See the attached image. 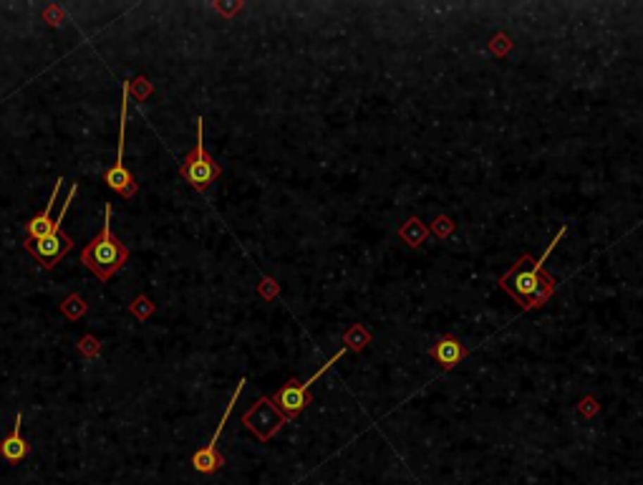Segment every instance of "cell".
Listing matches in <instances>:
<instances>
[{"mask_svg":"<svg viewBox=\"0 0 643 485\" xmlns=\"http://www.w3.org/2000/svg\"><path fill=\"white\" fill-rule=\"evenodd\" d=\"M20 424H23V415L15 412V424H13V432L8 437H3V443H0V455H3L8 462L25 460V458H28V453H30L28 443H25L23 435H20Z\"/></svg>","mask_w":643,"mask_h":485,"instance_id":"obj_10","label":"cell"},{"mask_svg":"<svg viewBox=\"0 0 643 485\" xmlns=\"http://www.w3.org/2000/svg\"><path fill=\"white\" fill-rule=\"evenodd\" d=\"M343 354H346V349H341V352L333 354V359H328V362H325L323 367H320V369L316 372L311 379H308V382L301 384L298 379H290V382L285 384L280 392H275V397H273V402H275L277 410H280V412H283L288 419L298 417V415H301L303 410H306V405H308V389H311V384L316 382V379H318V376L323 374L328 367H333V364H336L338 359L343 357Z\"/></svg>","mask_w":643,"mask_h":485,"instance_id":"obj_7","label":"cell"},{"mask_svg":"<svg viewBox=\"0 0 643 485\" xmlns=\"http://www.w3.org/2000/svg\"><path fill=\"white\" fill-rule=\"evenodd\" d=\"M563 235H566V228H560L555 240L547 245V250L537 258V261H532L530 255H523L520 263H515V268L499 278V286H502L512 298H517V301L523 303V309L542 306V303L550 298V293L555 291V281L545 273V261L550 258V253L555 250V245H558Z\"/></svg>","mask_w":643,"mask_h":485,"instance_id":"obj_1","label":"cell"},{"mask_svg":"<svg viewBox=\"0 0 643 485\" xmlns=\"http://www.w3.org/2000/svg\"><path fill=\"white\" fill-rule=\"evenodd\" d=\"M432 354L437 357V362L442 364L444 369H451V367H457V364L462 362L467 349H464L462 341L454 339V336H442V339L434 344Z\"/></svg>","mask_w":643,"mask_h":485,"instance_id":"obj_11","label":"cell"},{"mask_svg":"<svg viewBox=\"0 0 643 485\" xmlns=\"http://www.w3.org/2000/svg\"><path fill=\"white\" fill-rule=\"evenodd\" d=\"M132 311L134 314L139 316V319H146V316L151 314V303H149V298H144V296H139L137 301H134V306H132Z\"/></svg>","mask_w":643,"mask_h":485,"instance_id":"obj_12","label":"cell"},{"mask_svg":"<svg viewBox=\"0 0 643 485\" xmlns=\"http://www.w3.org/2000/svg\"><path fill=\"white\" fill-rule=\"evenodd\" d=\"M76 185L71 188V192H68L66 202L61 205V215L56 218V228L49 233V235L38 238V240H25V250H28L33 258H36L38 263H41L46 271H51V268H56V263H61V258L68 253V250L73 248V240L66 235V233L61 231V223H63V215L68 212V207H71L73 202V195H76Z\"/></svg>","mask_w":643,"mask_h":485,"instance_id":"obj_3","label":"cell"},{"mask_svg":"<svg viewBox=\"0 0 643 485\" xmlns=\"http://www.w3.org/2000/svg\"><path fill=\"white\" fill-rule=\"evenodd\" d=\"M111 205H104V225L94 240L81 253V261L99 281H108L129 261V248L111 233Z\"/></svg>","mask_w":643,"mask_h":485,"instance_id":"obj_2","label":"cell"},{"mask_svg":"<svg viewBox=\"0 0 643 485\" xmlns=\"http://www.w3.org/2000/svg\"><path fill=\"white\" fill-rule=\"evenodd\" d=\"M285 422H288V417H285V415L275 407V402L268 400V397H260V400L242 415V424H245L247 430L253 432L258 440H263V443H268L273 435H277Z\"/></svg>","mask_w":643,"mask_h":485,"instance_id":"obj_6","label":"cell"},{"mask_svg":"<svg viewBox=\"0 0 643 485\" xmlns=\"http://www.w3.org/2000/svg\"><path fill=\"white\" fill-rule=\"evenodd\" d=\"M61 185H63V180H56L54 185V192H51V200L46 202V210L41 212V215H36V218H30L28 223H25V240H38V238L49 235L51 231L56 228V220H51V212H54V202L56 197H58L61 192Z\"/></svg>","mask_w":643,"mask_h":485,"instance_id":"obj_9","label":"cell"},{"mask_svg":"<svg viewBox=\"0 0 643 485\" xmlns=\"http://www.w3.org/2000/svg\"><path fill=\"white\" fill-rule=\"evenodd\" d=\"M242 387H245V379H240L237 389L232 392V400H230V402H227V407H225L223 419H220V424H217V430H215V435H212V440H210V443H207L202 450H197V453H194L192 465H194V470H197V473L210 475V473H217V470H220V467L225 465V458H223L220 453H217V440H220V435H223V427L227 424V417H230V412H232V407H235V402H237V397H240Z\"/></svg>","mask_w":643,"mask_h":485,"instance_id":"obj_8","label":"cell"},{"mask_svg":"<svg viewBox=\"0 0 643 485\" xmlns=\"http://www.w3.org/2000/svg\"><path fill=\"white\" fill-rule=\"evenodd\" d=\"M180 175L199 192H205L212 182L223 175V167L207 154L205 145H202V116L197 119V142H194L192 152H187V157L182 159Z\"/></svg>","mask_w":643,"mask_h":485,"instance_id":"obj_4","label":"cell"},{"mask_svg":"<svg viewBox=\"0 0 643 485\" xmlns=\"http://www.w3.org/2000/svg\"><path fill=\"white\" fill-rule=\"evenodd\" d=\"M127 109H129V84H124V97H121V129H119V149H116L114 167L104 172V180L116 195L121 197H134L137 195V180L132 172L124 167V137H127Z\"/></svg>","mask_w":643,"mask_h":485,"instance_id":"obj_5","label":"cell"}]
</instances>
